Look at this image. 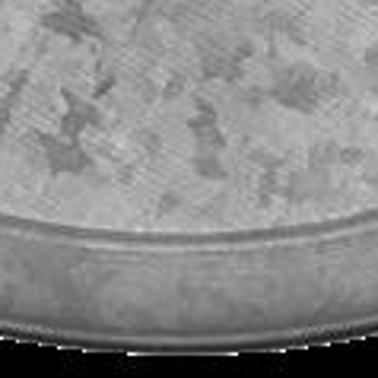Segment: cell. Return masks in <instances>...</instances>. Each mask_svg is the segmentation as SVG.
I'll use <instances>...</instances> for the list:
<instances>
[{"instance_id":"1","label":"cell","mask_w":378,"mask_h":378,"mask_svg":"<svg viewBox=\"0 0 378 378\" xmlns=\"http://www.w3.org/2000/svg\"><path fill=\"white\" fill-rule=\"evenodd\" d=\"M197 166V172L204 175V178H223V166L217 162V153H210V162H204V159H197L194 162Z\"/></svg>"}]
</instances>
